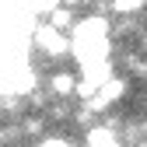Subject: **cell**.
<instances>
[{"mask_svg": "<svg viewBox=\"0 0 147 147\" xmlns=\"http://www.w3.org/2000/svg\"><path fill=\"white\" fill-rule=\"evenodd\" d=\"M70 53L81 60V67H95L109 60V21L102 14L77 21L70 32Z\"/></svg>", "mask_w": 147, "mask_h": 147, "instance_id": "1", "label": "cell"}, {"mask_svg": "<svg viewBox=\"0 0 147 147\" xmlns=\"http://www.w3.org/2000/svg\"><path fill=\"white\" fill-rule=\"evenodd\" d=\"M35 46H39L46 56H63V53H70V39H67L63 32H56L53 25L35 28Z\"/></svg>", "mask_w": 147, "mask_h": 147, "instance_id": "2", "label": "cell"}, {"mask_svg": "<svg viewBox=\"0 0 147 147\" xmlns=\"http://www.w3.org/2000/svg\"><path fill=\"white\" fill-rule=\"evenodd\" d=\"M88 147H123L116 126H91L88 130Z\"/></svg>", "mask_w": 147, "mask_h": 147, "instance_id": "3", "label": "cell"}, {"mask_svg": "<svg viewBox=\"0 0 147 147\" xmlns=\"http://www.w3.org/2000/svg\"><path fill=\"white\" fill-rule=\"evenodd\" d=\"M49 91L56 98H67V95H77V81L70 77V74H53L49 77Z\"/></svg>", "mask_w": 147, "mask_h": 147, "instance_id": "4", "label": "cell"}, {"mask_svg": "<svg viewBox=\"0 0 147 147\" xmlns=\"http://www.w3.org/2000/svg\"><path fill=\"white\" fill-rule=\"evenodd\" d=\"M49 25L53 28H56V32H67V28H74V14H70V7H56V11H53L49 14Z\"/></svg>", "mask_w": 147, "mask_h": 147, "instance_id": "5", "label": "cell"}, {"mask_svg": "<svg viewBox=\"0 0 147 147\" xmlns=\"http://www.w3.org/2000/svg\"><path fill=\"white\" fill-rule=\"evenodd\" d=\"M60 7V0H28V11L32 14H53Z\"/></svg>", "mask_w": 147, "mask_h": 147, "instance_id": "6", "label": "cell"}, {"mask_svg": "<svg viewBox=\"0 0 147 147\" xmlns=\"http://www.w3.org/2000/svg\"><path fill=\"white\" fill-rule=\"evenodd\" d=\"M147 4V0H112V11L116 14H133V11H140Z\"/></svg>", "mask_w": 147, "mask_h": 147, "instance_id": "7", "label": "cell"}, {"mask_svg": "<svg viewBox=\"0 0 147 147\" xmlns=\"http://www.w3.org/2000/svg\"><path fill=\"white\" fill-rule=\"evenodd\" d=\"M42 126H46V123H42L39 116H32V119H25V126H21V130H25V133H42Z\"/></svg>", "mask_w": 147, "mask_h": 147, "instance_id": "8", "label": "cell"}, {"mask_svg": "<svg viewBox=\"0 0 147 147\" xmlns=\"http://www.w3.org/2000/svg\"><path fill=\"white\" fill-rule=\"evenodd\" d=\"M126 63H130V70L137 74V77H147V63H144V60H137V56H130Z\"/></svg>", "mask_w": 147, "mask_h": 147, "instance_id": "9", "label": "cell"}, {"mask_svg": "<svg viewBox=\"0 0 147 147\" xmlns=\"http://www.w3.org/2000/svg\"><path fill=\"white\" fill-rule=\"evenodd\" d=\"M39 147H74V144H70V140H63V137H46Z\"/></svg>", "mask_w": 147, "mask_h": 147, "instance_id": "10", "label": "cell"}, {"mask_svg": "<svg viewBox=\"0 0 147 147\" xmlns=\"http://www.w3.org/2000/svg\"><path fill=\"white\" fill-rule=\"evenodd\" d=\"M60 4H63V7H77L81 0H60Z\"/></svg>", "mask_w": 147, "mask_h": 147, "instance_id": "11", "label": "cell"}, {"mask_svg": "<svg viewBox=\"0 0 147 147\" xmlns=\"http://www.w3.org/2000/svg\"><path fill=\"white\" fill-rule=\"evenodd\" d=\"M144 49H147V35H144Z\"/></svg>", "mask_w": 147, "mask_h": 147, "instance_id": "12", "label": "cell"}, {"mask_svg": "<svg viewBox=\"0 0 147 147\" xmlns=\"http://www.w3.org/2000/svg\"><path fill=\"white\" fill-rule=\"evenodd\" d=\"M137 147H147V144H137Z\"/></svg>", "mask_w": 147, "mask_h": 147, "instance_id": "13", "label": "cell"}]
</instances>
